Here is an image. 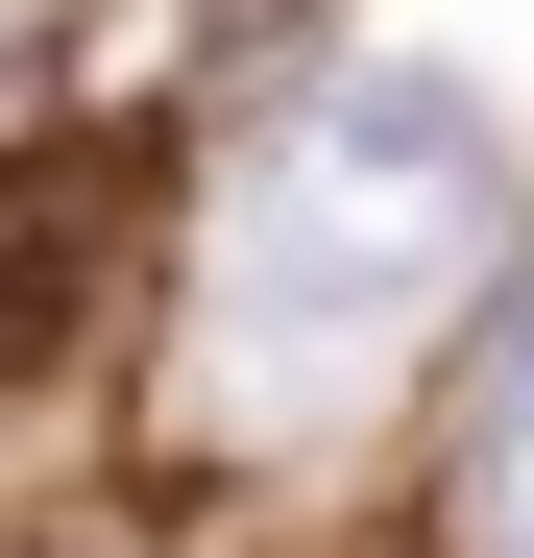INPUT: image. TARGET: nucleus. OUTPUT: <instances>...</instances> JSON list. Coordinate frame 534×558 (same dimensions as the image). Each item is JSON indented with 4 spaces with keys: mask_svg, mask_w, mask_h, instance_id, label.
<instances>
[{
    "mask_svg": "<svg viewBox=\"0 0 534 558\" xmlns=\"http://www.w3.org/2000/svg\"><path fill=\"white\" fill-rule=\"evenodd\" d=\"M486 219H510V146H486L462 73H340V98L267 146L243 340H267V364H365V340H413V316L486 267Z\"/></svg>",
    "mask_w": 534,
    "mask_h": 558,
    "instance_id": "obj_1",
    "label": "nucleus"
},
{
    "mask_svg": "<svg viewBox=\"0 0 534 558\" xmlns=\"http://www.w3.org/2000/svg\"><path fill=\"white\" fill-rule=\"evenodd\" d=\"M122 219H146V170H122V146H0V389L98 340V267H122Z\"/></svg>",
    "mask_w": 534,
    "mask_h": 558,
    "instance_id": "obj_2",
    "label": "nucleus"
},
{
    "mask_svg": "<svg viewBox=\"0 0 534 558\" xmlns=\"http://www.w3.org/2000/svg\"><path fill=\"white\" fill-rule=\"evenodd\" d=\"M462 534L534 558V364H510V413H486V461H462Z\"/></svg>",
    "mask_w": 534,
    "mask_h": 558,
    "instance_id": "obj_3",
    "label": "nucleus"
},
{
    "mask_svg": "<svg viewBox=\"0 0 534 558\" xmlns=\"http://www.w3.org/2000/svg\"><path fill=\"white\" fill-rule=\"evenodd\" d=\"M0 558H170V534H122V510H49V534H0Z\"/></svg>",
    "mask_w": 534,
    "mask_h": 558,
    "instance_id": "obj_4",
    "label": "nucleus"
}]
</instances>
